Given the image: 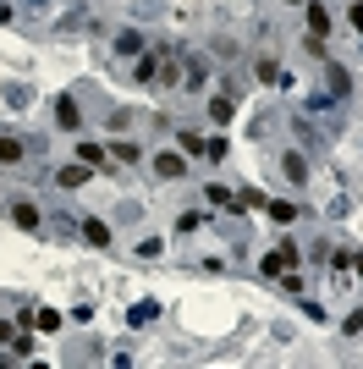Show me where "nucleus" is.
Here are the masks:
<instances>
[{
	"label": "nucleus",
	"mask_w": 363,
	"mask_h": 369,
	"mask_svg": "<svg viewBox=\"0 0 363 369\" xmlns=\"http://www.w3.org/2000/svg\"><path fill=\"white\" fill-rule=\"evenodd\" d=\"M292 265H297V248H287V243H281L276 254H264V259H259V270H264V276H287Z\"/></svg>",
	"instance_id": "f257e3e1"
},
{
	"label": "nucleus",
	"mask_w": 363,
	"mask_h": 369,
	"mask_svg": "<svg viewBox=\"0 0 363 369\" xmlns=\"http://www.w3.org/2000/svg\"><path fill=\"white\" fill-rule=\"evenodd\" d=\"M210 204H220L226 215H237V210H242V199H237V193H226V182H210Z\"/></svg>",
	"instance_id": "f03ea898"
},
{
	"label": "nucleus",
	"mask_w": 363,
	"mask_h": 369,
	"mask_svg": "<svg viewBox=\"0 0 363 369\" xmlns=\"http://www.w3.org/2000/svg\"><path fill=\"white\" fill-rule=\"evenodd\" d=\"M281 177H292V182H308V160H303V154H281Z\"/></svg>",
	"instance_id": "7ed1b4c3"
},
{
	"label": "nucleus",
	"mask_w": 363,
	"mask_h": 369,
	"mask_svg": "<svg viewBox=\"0 0 363 369\" xmlns=\"http://www.w3.org/2000/svg\"><path fill=\"white\" fill-rule=\"evenodd\" d=\"M182 171H187V165H182V154H160V160H154V177H165V182H171V177H182Z\"/></svg>",
	"instance_id": "20e7f679"
},
{
	"label": "nucleus",
	"mask_w": 363,
	"mask_h": 369,
	"mask_svg": "<svg viewBox=\"0 0 363 369\" xmlns=\"http://www.w3.org/2000/svg\"><path fill=\"white\" fill-rule=\"evenodd\" d=\"M11 221L22 226V231H33V226H39V210H33L28 199H22V204H11Z\"/></svg>",
	"instance_id": "39448f33"
},
{
	"label": "nucleus",
	"mask_w": 363,
	"mask_h": 369,
	"mask_svg": "<svg viewBox=\"0 0 363 369\" xmlns=\"http://www.w3.org/2000/svg\"><path fill=\"white\" fill-rule=\"evenodd\" d=\"M116 50H121V56H138V50H144V33H138V28L116 33Z\"/></svg>",
	"instance_id": "423d86ee"
},
{
	"label": "nucleus",
	"mask_w": 363,
	"mask_h": 369,
	"mask_svg": "<svg viewBox=\"0 0 363 369\" xmlns=\"http://www.w3.org/2000/svg\"><path fill=\"white\" fill-rule=\"evenodd\" d=\"M56 122H61V127H77V122H83V116H77V105L67 99V94L56 99Z\"/></svg>",
	"instance_id": "0eeeda50"
},
{
	"label": "nucleus",
	"mask_w": 363,
	"mask_h": 369,
	"mask_svg": "<svg viewBox=\"0 0 363 369\" xmlns=\"http://www.w3.org/2000/svg\"><path fill=\"white\" fill-rule=\"evenodd\" d=\"M264 215H270V221H281V226L297 221V210H292V204H281V199H270V204H264Z\"/></svg>",
	"instance_id": "6e6552de"
},
{
	"label": "nucleus",
	"mask_w": 363,
	"mask_h": 369,
	"mask_svg": "<svg viewBox=\"0 0 363 369\" xmlns=\"http://www.w3.org/2000/svg\"><path fill=\"white\" fill-rule=\"evenodd\" d=\"M83 237H88L94 248H105V243H110V226H105V221H88V226H83Z\"/></svg>",
	"instance_id": "1a4fd4ad"
},
{
	"label": "nucleus",
	"mask_w": 363,
	"mask_h": 369,
	"mask_svg": "<svg viewBox=\"0 0 363 369\" xmlns=\"http://www.w3.org/2000/svg\"><path fill=\"white\" fill-rule=\"evenodd\" d=\"M210 116H215L220 127H226V122H231V116H237V105H231V99H226V94H220V99H210Z\"/></svg>",
	"instance_id": "9d476101"
},
{
	"label": "nucleus",
	"mask_w": 363,
	"mask_h": 369,
	"mask_svg": "<svg viewBox=\"0 0 363 369\" xmlns=\"http://www.w3.org/2000/svg\"><path fill=\"white\" fill-rule=\"evenodd\" d=\"M83 182H88V165H83V160H77V165H67V171H61V188H83Z\"/></svg>",
	"instance_id": "9b49d317"
},
{
	"label": "nucleus",
	"mask_w": 363,
	"mask_h": 369,
	"mask_svg": "<svg viewBox=\"0 0 363 369\" xmlns=\"http://www.w3.org/2000/svg\"><path fill=\"white\" fill-rule=\"evenodd\" d=\"M77 160H83V165H94V171H99V165H105V149H99V144H83V149H77Z\"/></svg>",
	"instance_id": "f8f14e48"
},
{
	"label": "nucleus",
	"mask_w": 363,
	"mask_h": 369,
	"mask_svg": "<svg viewBox=\"0 0 363 369\" xmlns=\"http://www.w3.org/2000/svg\"><path fill=\"white\" fill-rule=\"evenodd\" d=\"M0 160H6V165H11V160H22V144H17V138H0Z\"/></svg>",
	"instance_id": "ddd939ff"
},
{
	"label": "nucleus",
	"mask_w": 363,
	"mask_h": 369,
	"mask_svg": "<svg viewBox=\"0 0 363 369\" xmlns=\"http://www.w3.org/2000/svg\"><path fill=\"white\" fill-rule=\"evenodd\" d=\"M33 325H44V331H56V325H61V314H56V309H39V314H33Z\"/></svg>",
	"instance_id": "4468645a"
},
{
	"label": "nucleus",
	"mask_w": 363,
	"mask_h": 369,
	"mask_svg": "<svg viewBox=\"0 0 363 369\" xmlns=\"http://www.w3.org/2000/svg\"><path fill=\"white\" fill-rule=\"evenodd\" d=\"M116 160L121 165H138V144H116Z\"/></svg>",
	"instance_id": "2eb2a0df"
},
{
	"label": "nucleus",
	"mask_w": 363,
	"mask_h": 369,
	"mask_svg": "<svg viewBox=\"0 0 363 369\" xmlns=\"http://www.w3.org/2000/svg\"><path fill=\"white\" fill-rule=\"evenodd\" d=\"M154 320V303H133V325H149Z\"/></svg>",
	"instance_id": "dca6fc26"
},
{
	"label": "nucleus",
	"mask_w": 363,
	"mask_h": 369,
	"mask_svg": "<svg viewBox=\"0 0 363 369\" xmlns=\"http://www.w3.org/2000/svg\"><path fill=\"white\" fill-rule=\"evenodd\" d=\"M353 28H358V33H363V6H353Z\"/></svg>",
	"instance_id": "f3484780"
},
{
	"label": "nucleus",
	"mask_w": 363,
	"mask_h": 369,
	"mask_svg": "<svg viewBox=\"0 0 363 369\" xmlns=\"http://www.w3.org/2000/svg\"><path fill=\"white\" fill-rule=\"evenodd\" d=\"M353 270H358V276H363V254H353Z\"/></svg>",
	"instance_id": "a211bd4d"
},
{
	"label": "nucleus",
	"mask_w": 363,
	"mask_h": 369,
	"mask_svg": "<svg viewBox=\"0 0 363 369\" xmlns=\"http://www.w3.org/2000/svg\"><path fill=\"white\" fill-rule=\"evenodd\" d=\"M6 336H11V331H6V320H0V342H6Z\"/></svg>",
	"instance_id": "6ab92c4d"
}]
</instances>
